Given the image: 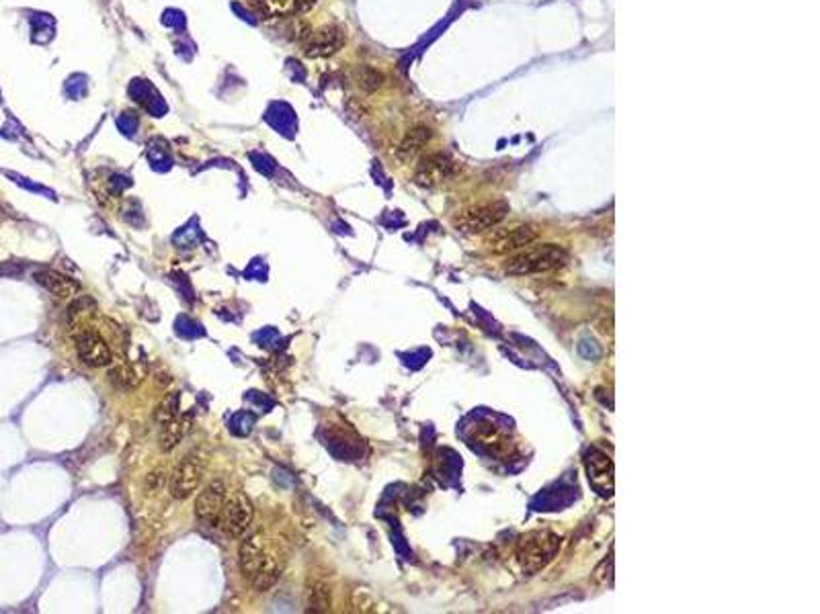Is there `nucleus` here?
<instances>
[{"label":"nucleus","mask_w":820,"mask_h":614,"mask_svg":"<svg viewBox=\"0 0 820 614\" xmlns=\"http://www.w3.org/2000/svg\"><path fill=\"white\" fill-rule=\"evenodd\" d=\"M568 262V252L558 244L525 246L505 262V273L511 277H531L562 268Z\"/></svg>","instance_id":"1"},{"label":"nucleus","mask_w":820,"mask_h":614,"mask_svg":"<svg viewBox=\"0 0 820 614\" xmlns=\"http://www.w3.org/2000/svg\"><path fill=\"white\" fill-rule=\"evenodd\" d=\"M562 539L552 530H531L515 547V561L525 575H533L550 566L560 551Z\"/></svg>","instance_id":"2"},{"label":"nucleus","mask_w":820,"mask_h":614,"mask_svg":"<svg viewBox=\"0 0 820 614\" xmlns=\"http://www.w3.org/2000/svg\"><path fill=\"white\" fill-rule=\"evenodd\" d=\"M507 201H490V203H480L472 205L463 211H459L454 219L456 228L463 234H482L488 230H494L499 223L505 221L508 215Z\"/></svg>","instance_id":"3"},{"label":"nucleus","mask_w":820,"mask_h":614,"mask_svg":"<svg viewBox=\"0 0 820 614\" xmlns=\"http://www.w3.org/2000/svg\"><path fill=\"white\" fill-rule=\"evenodd\" d=\"M255 518V508H252V502L248 499L246 494L242 492H234L226 497L224 502V508L219 512V518H217V526L232 539H242L248 530H250V524Z\"/></svg>","instance_id":"4"},{"label":"nucleus","mask_w":820,"mask_h":614,"mask_svg":"<svg viewBox=\"0 0 820 614\" xmlns=\"http://www.w3.org/2000/svg\"><path fill=\"white\" fill-rule=\"evenodd\" d=\"M74 344H76V353L80 356V360L87 367L105 369L113 362V353H111V346L107 344V340L95 328L87 326V324L76 326Z\"/></svg>","instance_id":"5"},{"label":"nucleus","mask_w":820,"mask_h":614,"mask_svg":"<svg viewBox=\"0 0 820 614\" xmlns=\"http://www.w3.org/2000/svg\"><path fill=\"white\" fill-rule=\"evenodd\" d=\"M201 479H203V463L197 457H193V455L183 457L177 463V467L172 469V473L169 475V481H167L170 497H174L179 502L191 497L199 490Z\"/></svg>","instance_id":"6"},{"label":"nucleus","mask_w":820,"mask_h":614,"mask_svg":"<svg viewBox=\"0 0 820 614\" xmlns=\"http://www.w3.org/2000/svg\"><path fill=\"white\" fill-rule=\"evenodd\" d=\"M537 240V230L530 223H517L511 228L490 230V236L486 237V248L492 254H511L519 252L525 246H530Z\"/></svg>","instance_id":"7"},{"label":"nucleus","mask_w":820,"mask_h":614,"mask_svg":"<svg viewBox=\"0 0 820 614\" xmlns=\"http://www.w3.org/2000/svg\"><path fill=\"white\" fill-rule=\"evenodd\" d=\"M456 174V162L441 152L425 156L414 170V183L423 189H435Z\"/></svg>","instance_id":"8"},{"label":"nucleus","mask_w":820,"mask_h":614,"mask_svg":"<svg viewBox=\"0 0 820 614\" xmlns=\"http://www.w3.org/2000/svg\"><path fill=\"white\" fill-rule=\"evenodd\" d=\"M345 41H347L345 31L340 27H337V25H328V27H320V29L312 31L306 37V41L302 46V51H304L306 58H312V60L331 58V55H335L337 51L342 49Z\"/></svg>","instance_id":"9"},{"label":"nucleus","mask_w":820,"mask_h":614,"mask_svg":"<svg viewBox=\"0 0 820 614\" xmlns=\"http://www.w3.org/2000/svg\"><path fill=\"white\" fill-rule=\"evenodd\" d=\"M228 497L226 492V483L222 479H214L210 481L195 499V516L199 518V522L203 524H210V526H216L217 518H219V512L224 508V502Z\"/></svg>","instance_id":"10"},{"label":"nucleus","mask_w":820,"mask_h":614,"mask_svg":"<svg viewBox=\"0 0 820 614\" xmlns=\"http://www.w3.org/2000/svg\"><path fill=\"white\" fill-rule=\"evenodd\" d=\"M267 541L263 537V533H252V535H244L241 541V549H238V566H241L242 575L250 582L252 575L259 571V567L263 563L267 553Z\"/></svg>","instance_id":"11"},{"label":"nucleus","mask_w":820,"mask_h":614,"mask_svg":"<svg viewBox=\"0 0 820 614\" xmlns=\"http://www.w3.org/2000/svg\"><path fill=\"white\" fill-rule=\"evenodd\" d=\"M584 467L589 473V481L599 490V494L609 496L613 492V463L603 450L591 449L587 452Z\"/></svg>","instance_id":"12"},{"label":"nucleus","mask_w":820,"mask_h":614,"mask_svg":"<svg viewBox=\"0 0 820 614\" xmlns=\"http://www.w3.org/2000/svg\"><path fill=\"white\" fill-rule=\"evenodd\" d=\"M283 566H286L283 553L279 549H275V547H267L265 559H263V563L259 567V571L252 575L250 586L259 592L271 590L279 582V577L283 573Z\"/></svg>","instance_id":"13"},{"label":"nucleus","mask_w":820,"mask_h":614,"mask_svg":"<svg viewBox=\"0 0 820 614\" xmlns=\"http://www.w3.org/2000/svg\"><path fill=\"white\" fill-rule=\"evenodd\" d=\"M35 281H37V285H41L46 291H49L53 297H58V299H74L78 295V291H80V285L76 283L74 279L58 273V270H49V268L37 270L35 273Z\"/></svg>","instance_id":"14"},{"label":"nucleus","mask_w":820,"mask_h":614,"mask_svg":"<svg viewBox=\"0 0 820 614\" xmlns=\"http://www.w3.org/2000/svg\"><path fill=\"white\" fill-rule=\"evenodd\" d=\"M431 138H433V131H431V127H427V125H416V127H412V129H409V133L402 138V142L398 143V148H396V158L400 160V162H410L427 143L431 142Z\"/></svg>","instance_id":"15"},{"label":"nucleus","mask_w":820,"mask_h":614,"mask_svg":"<svg viewBox=\"0 0 820 614\" xmlns=\"http://www.w3.org/2000/svg\"><path fill=\"white\" fill-rule=\"evenodd\" d=\"M109 379L120 389H136L144 381V371L134 362L113 358V362L109 365Z\"/></svg>","instance_id":"16"},{"label":"nucleus","mask_w":820,"mask_h":614,"mask_svg":"<svg viewBox=\"0 0 820 614\" xmlns=\"http://www.w3.org/2000/svg\"><path fill=\"white\" fill-rule=\"evenodd\" d=\"M189 430V416H177L172 422L160 426V438H158V447L162 452H170L174 450L181 440L185 438Z\"/></svg>","instance_id":"17"},{"label":"nucleus","mask_w":820,"mask_h":614,"mask_svg":"<svg viewBox=\"0 0 820 614\" xmlns=\"http://www.w3.org/2000/svg\"><path fill=\"white\" fill-rule=\"evenodd\" d=\"M353 78H355L357 86H359L361 91H365V93H376V91H380V89L384 86V82H386V76H384L382 72L378 70V68H373V66H365V64L357 66V68L353 70Z\"/></svg>","instance_id":"18"},{"label":"nucleus","mask_w":820,"mask_h":614,"mask_svg":"<svg viewBox=\"0 0 820 614\" xmlns=\"http://www.w3.org/2000/svg\"><path fill=\"white\" fill-rule=\"evenodd\" d=\"M312 2L314 0H263V8L273 17H288L310 8Z\"/></svg>","instance_id":"19"},{"label":"nucleus","mask_w":820,"mask_h":614,"mask_svg":"<svg viewBox=\"0 0 820 614\" xmlns=\"http://www.w3.org/2000/svg\"><path fill=\"white\" fill-rule=\"evenodd\" d=\"M179 407H181V393L179 391H170L169 396L162 398V402L156 405L154 422L158 426L169 424V422H172L179 416Z\"/></svg>","instance_id":"20"},{"label":"nucleus","mask_w":820,"mask_h":614,"mask_svg":"<svg viewBox=\"0 0 820 614\" xmlns=\"http://www.w3.org/2000/svg\"><path fill=\"white\" fill-rule=\"evenodd\" d=\"M93 313H95V301L87 295H76V301H72V306L68 309V320L72 328H76L82 326V320L91 318Z\"/></svg>","instance_id":"21"},{"label":"nucleus","mask_w":820,"mask_h":614,"mask_svg":"<svg viewBox=\"0 0 820 614\" xmlns=\"http://www.w3.org/2000/svg\"><path fill=\"white\" fill-rule=\"evenodd\" d=\"M331 610V588L322 582L314 584L308 598V613H328Z\"/></svg>","instance_id":"22"},{"label":"nucleus","mask_w":820,"mask_h":614,"mask_svg":"<svg viewBox=\"0 0 820 614\" xmlns=\"http://www.w3.org/2000/svg\"><path fill=\"white\" fill-rule=\"evenodd\" d=\"M167 481H169V479H167V473H165V469H154V471H150L148 475H146V479H144L146 492L152 496V494L160 492V490L165 488V483H167Z\"/></svg>","instance_id":"23"}]
</instances>
